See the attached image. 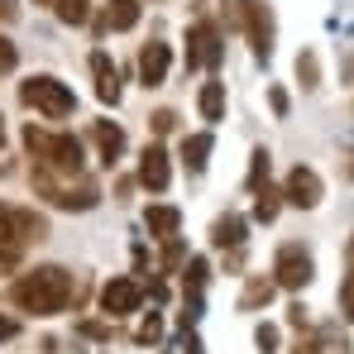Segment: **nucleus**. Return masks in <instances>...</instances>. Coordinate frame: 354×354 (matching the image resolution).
I'll use <instances>...</instances> for the list:
<instances>
[{"label":"nucleus","instance_id":"1","mask_svg":"<svg viewBox=\"0 0 354 354\" xmlns=\"http://www.w3.org/2000/svg\"><path fill=\"white\" fill-rule=\"evenodd\" d=\"M77 292V278L62 268V263H39V268H29V273H19L15 283H10V301L19 306V311H29V316H62L67 311V301Z\"/></svg>","mask_w":354,"mask_h":354},{"label":"nucleus","instance_id":"2","mask_svg":"<svg viewBox=\"0 0 354 354\" xmlns=\"http://www.w3.org/2000/svg\"><path fill=\"white\" fill-rule=\"evenodd\" d=\"M24 149H29V158H34L39 173L82 177V168H86V153H82V139H77V134H48V129H39L34 120L24 124Z\"/></svg>","mask_w":354,"mask_h":354},{"label":"nucleus","instance_id":"3","mask_svg":"<svg viewBox=\"0 0 354 354\" xmlns=\"http://www.w3.org/2000/svg\"><path fill=\"white\" fill-rule=\"evenodd\" d=\"M34 192L58 211H91L101 201V187L91 177H53V173H39V168H34Z\"/></svg>","mask_w":354,"mask_h":354},{"label":"nucleus","instance_id":"4","mask_svg":"<svg viewBox=\"0 0 354 354\" xmlns=\"http://www.w3.org/2000/svg\"><path fill=\"white\" fill-rule=\"evenodd\" d=\"M19 101H24L29 111H39L44 120H67L72 111H77L72 86H67V82H58V77H48V72H39V77L19 82Z\"/></svg>","mask_w":354,"mask_h":354},{"label":"nucleus","instance_id":"5","mask_svg":"<svg viewBox=\"0 0 354 354\" xmlns=\"http://www.w3.org/2000/svg\"><path fill=\"white\" fill-rule=\"evenodd\" d=\"M235 19L244 24V34H249V48H254V58H259V62L273 58V39H278L273 5H268V0H239Z\"/></svg>","mask_w":354,"mask_h":354},{"label":"nucleus","instance_id":"6","mask_svg":"<svg viewBox=\"0 0 354 354\" xmlns=\"http://www.w3.org/2000/svg\"><path fill=\"white\" fill-rule=\"evenodd\" d=\"M39 239H48V221L39 211L0 201V244L5 249H24V244H39Z\"/></svg>","mask_w":354,"mask_h":354},{"label":"nucleus","instance_id":"7","mask_svg":"<svg viewBox=\"0 0 354 354\" xmlns=\"http://www.w3.org/2000/svg\"><path fill=\"white\" fill-rule=\"evenodd\" d=\"M311 278H316L311 249H301V244H283V249H278V259H273V283H278V288H288V292H301Z\"/></svg>","mask_w":354,"mask_h":354},{"label":"nucleus","instance_id":"8","mask_svg":"<svg viewBox=\"0 0 354 354\" xmlns=\"http://www.w3.org/2000/svg\"><path fill=\"white\" fill-rule=\"evenodd\" d=\"M221 58H225V44H221V29L211 24V19H201V24H192L187 29V72L192 67H221Z\"/></svg>","mask_w":354,"mask_h":354},{"label":"nucleus","instance_id":"9","mask_svg":"<svg viewBox=\"0 0 354 354\" xmlns=\"http://www.w3.org/2000/svg\"><path fill=\"white\" fill-rule=\"evenodd\" d=\"M321 196H326V182H321L316 168H301V163H297L292 173L283 177V201L297 206V211H316V206H321Z\"/></svg>","mask_w":354,"mask_h":354},{"label":"nucleus","instance_id":"10","mask_svg":"<svg viewBox=\"0 0 354 354\" xmlns=\"http://www.w3.org/2000/svg\"><path fill=\"white\" fill-rule=\"evenodd\" d=\"M144 306V283H134V278H111L106 288H101V311L115 321V316H134Z\"/></svg>","mask_w":354,"mask_h":354},{"label":"nucleus","instance_id":"11","mask_svg":"<svg viewBox=\"0 0 354 354\" xmlns=\"http://www.w3.org/2000/svg\"><path fill=\"white\" fill-rule=\"evenodd\" d=\"M168 67H173V48H168L163 39H149V44L139 48V82H144L149 91L168 82Z\"/></svg>","mask_w":354,"mask_h":354},{"label":"nucleus","instance_id":"12","mask_svg":"<svg viewBox=\"0 0 354 354\" xmlns=\"http://www.w3.org/2000/svg\"><path fill=\"white\" fill-rule=\"evenodd\" d=\"M139 182H144L149 192H168V182H173V158H168L163 144H149V149L139 153Z\"/></svg>","mask_w":354,"mask_h":354},{"label":"nucleus","instance_id":"13","mask_svg":"<svg viewBox=\"0 0 354 354\" xmlns=\"http://www.w3.org/2000/svg\"><path fill=\"white\" fill-rule=\"evenodd\" d=\"M91 139H96V149H101V163L115 168V158L124 153V129H120L115 120H96V124H91Z\"/></svg>","mask_w":354,"mask_h":354},{"label":"nucleus","instance_id":"14","mask_svg":"<svg viewBox=\"0 0 354 354\" xmlns=\"http://www.w3.org/2000/svg\"><path fill=\"white\" fill-rule=\"evenodd\" d=\"M139 15H144V5H139V0H106V10H101V29L129 34V29L139 24Z\"/></svg>","mask_w":354,"mask_h":354},{"label":"nucleus","instance_id":"15","mask_svg":"<svg viewBox=\"0 0 354 354\" xmlns=\"http://www.w3.org/2000/svg\"><path fill=\"white\" fill-rule=\"evenodd\" d=\"M144 230L168 244V239H177V230H182V211H177V206H149V211H144Z\"/></svg>","mask_w":354,"mask_h":354},{"label":"nucleus","instance_id":"16","mask_svg":"<svg viewBox=\"0 0 354 354\" xmlns=\"http://www.w3.org/2000/svg\"><path fill=\"white\" fill-rule=\"evenodd\" d=\"M91 72H96V96H101L106 106H115V101H120V77H115V62L106 58V53H91Z\"/></svg>","mask_w":354,"mask_h":354},{"label":"nucleus","instance_id":"17","mask_svg":"<svg viewBox=\"0 0 354 354\" xmlns=\"http://www.w3.org/2000/svg\"><path fill=\"white\" fill-rule=\"evenodd\" d=\"M196 111L206 124H216V120H225V82H206L201 91H196Z\"/></svg>","mask_w":354,"mask_h":354},{"label":"nucleus","instance_id":"18","mask_svg":"<svg viewBox=\"0 0 354 354\" xmlns=\"http://www.w3.org/2000/svg\"><path fill=\"white\" fill-rule=\"evenodd\" d=\"M211 244H216V249H239V244H244V216L225 211V216L211 225Z\"/></svg>","mask_w":354,"mask_h":354},{"label":"nucleus","instance_id":"19","mask_svg":"<svg viewBox=\"0 0 354 354\" xmlns=\"http://www.w3.org/2000/svg\"><path fill=\"white\" fill-rule=\"evenodd\" d=\"M278 211H283V192L278 187H254V221H263V225H273L278 221Z\"/></svg>","mask_w":354,"mask_h":354},{"label":"nucleus","instance_id":"20","mask_svg":"<svg viewBox=\"0 0 354 354\" xmlns=\"http://www.w3.org/2000/svg\"><path fill=\"white\" fill-rule=\"evenodd\" d=\"M206 158H211V134H187V139H182V163H187V173H201Z\"/></svg>","mask_w":354,"mask_h":354},{"label":"nucleus","instance_id":"21","mask_svg":"<svg viewBox=\"0 0 354 354\" xmlns=\"http://www.w3.org/2000/svg\"><path fill=\"white\" fill-rule=\"evenodd\" d=\"M273 292H278L273 278H249V288H244V297H239V311H259V306H268Z\"/></svg>","mask_w":354,"mask_h":354},{"label":"nucleus","instance_id":"22","mask_svg":"<svg viewBox=\"0 0 354 354\" xmlns=\"http://www.w3.org/2000/svg\"><path fill=\"white\" fill-rule=\"evenodd\" d=\"M53 15H58L62 24H72V29H82V24L91 19V0H58V5H53Z\"/></svg>","mask_w":354,"mask_h":354},{"label":"nucleus","instance_id":"23","mask_svg":"<svg viewBox=\"0 0 354 354\" xmlns=\"http://www.w3.org/2000/svg\"><path fill=\"white\" fill-rule=\"evenodd\" d=\"M297 77H301V86H321V62H316L311 48H306V53H297Z\"/></svg>","mask_w":354,"mask_h":354},{"label":"nucleus","instance_id":"24","mask_svg":"<svg viewBox=\"0 0 354 354\" xmlns=\"http://www.w3.org/2000/svg\"><path fill=\"white\" fill-rule=\"evenodd\" d=\"M268 182V149H254V168H249V192Z\"/></svg>","mask_w":354,"mask_h":354},{"label":"nucleus","instance_id":"25","mask_svg":"<svg viewBox=\"0 0 354 354\" xmlns=\"http://www.w3.org/2000/svg\"><path fill=\"white\" fill-rule=\"evenodd\" d=\"M158 335H163V316H158V311H149V321L139 326V335H134V340H139V345H153Z\"/></svg>","mask_w":354,"mask_h":354},{"label":"nucleus","instance_id":"26","mask_svg":"<svg viewBox=\"0 0 354 354\" xmlns=\"http://www.w3.org/2000/svg\"><path fill=\"white\" fill-rule=\"evenodd\" d=\"M15 67H19V48L0 34V77H5V72H15Z\"/></svg>","mask_w":354,"mask_h":354},{"label":"nucleus","instance_id":"27","mask_svg":"<svg viewBox=\"0 0 354 354\" xmlns=\"http://www.w3.org/2000/svg\"><path fill=\"white\" fill-rule=\"evenodd\" d=\"M340 311L354 321V263H350V273H345V283H340Z\"/></svg>","mask_w":354,"mask_h":354},{"label":"nucleus","instance_id":"28","mask_svg":"<svg viewBox=\"0 0 354 354\" xmlns=\"http://www.w3.org/2000/svg\"><path fill=\"white\" fill-rule=\"evenodd\" d=\"M254 340H259V350H263V354H273V350H278V326H268V321H263V326L254 330Z\"/></svg>","mask_w":354,"mask_h":354},{"label":"nucleus","instance_id":"29","mask_svg":"<svg viewBox=\"0 0 354 354\" xmlns=\"http://www.w3.org/2000/svg\"><path fill=\"white\" fill-rule=\"evenodd\" d=\"M316 354H350V340H335V335H321V340H316Z\"/></svg>","mask_w":354,"mask_h":354},{"label":"nucleus","instance_id":"30","mask_svg":"<svg viewBox=\"0 0 354 354\" xmlns=\"http://www.w3.org/2000/svg\"><path fill=\"white\" fill-rule=\"evenodd\" d=\"M177 129V111H153V134H173Z\"/></svg>","mask_w":354,"mask_h":354},{"label":"nucleus","instance_id":"31","mask_svg":"<svg viewBox=\"0 0 354 354\" xmlns=\"http://www.w3.org/2000/svg\"><path fill=\"white\" fill-rule=\"evenodd\" d=\"M19 268V249H5L0 244V273H15Z\"/></svg>","mask_w":354,"mask_h":354},{"label":"nucleus","instance_id":"32","mask_svg":"<svg viewBox=\"0 0 354 354\" xmlns=\"http://www.w3.org/2000/svg\"><path fill=\"white\" fill-rule=\"evenodd\" d=\"M177 263H182V244L168 239V249H163V268H177Z\"/></svg>","mask_w":354,"mask_h":354},{"label":"nucleus","instance_id":"33","mask_svg":"<svg viewBox=\"0 0 354 354\" xmlns=\"http://www.w3.org/2000/svg\"><path fill=\"white\" fill-rule=\"evenodd\" d=\"M19 19V0H0V24H15Z\"/></svg>","mask_w":354,"mask_h":354},{"label":"nucleus","instance_id":"34","mask_svg":"<svg viewBox=\"0 0 354 354\" xmlns=\"http://www.w3.org/2000/svg\"><path fill=\"white\" fill-rule=\"evenodd\" d=\"M19 335V321L15 316H0V340H15Z\"/></svg>","mask_w":354,"mask_h":354},{"label":"nucleus","instance_id":"35","mask_svg":"<svg viewBox=\"0 0 354 354\" xmlns=\"http://www.w3.org/2000/svg\"><path fill=\"white\" fill-rule=\"evenodd\" d=\"M345 259H350V263H354V235H350V249H345Z\"/></svg>","mask_w":354,"mask_h":354},{"label":"nucleus","instance_id":"36","mask_svg":"<svg viewBox=\"0 0 354 354\" xmlns=\"http://www.w3.org/2000/svg\"><path fill=\"white\" fill-rule=\"evenodd\" d=\"M34 5H48V10H53V5H58V0H34Z\"/></svg>","mask_w":354,"mask_h":354},{"label":"nucleus","instance_id":"37","mask_svg":"<svg viewBox=\"0 0 354 354\" xmlns=\"http://www.w3.org/2000/svg\"><path fill=\"white\" fill-rule=\"evenodd\" d=\"M0 144H5V115H0Z\"/></svg>","mask_w":354,"mask_h":354},{"label":"nucleus","instance_id":"38","mask_svg":"<svg viewBox=\"0 0 354 354\" xmlns=\"http://www.w3.org/2000/svg\"><path fill=\"white\" fill-rule=\"evenodd\" d=\"M350 177H354V163H350Z\"/></svg>","mask_w":354,"mask_h":354}]
</instances>
